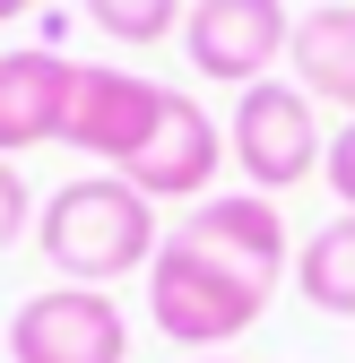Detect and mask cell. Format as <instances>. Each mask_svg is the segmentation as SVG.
<instances>
[{"instance_id": "cell-1", "label": "cell", "mask_w": 355, "mask_h": 363, "mask_svg": "<svg viewBox=\"0 0 355 363\" xmlns=\"http://www.w3.org/2000/svg\"><path fill=\"white\" fill-rule=\"evenodd\" d=\"M35 242H43V259H53L70 286L104 294L113 277L148 268L165 234H156V199H139L121 173H78V182H61V191L43 199Z\"/></svg>"}, {"instance_id": "cell-2", "label": "cell", "mask_w": 355, "mask_h": 363, "mask_svg": "<svg viewBox=\"0 0 355 363\" xmlns=\"http://www.w3.org/2000/svg\"><path fill=\"white\" fill-rule=\"evenodd\" d=\"M269 286L278 277H260V268L208 251L191 234H165L156 259H148V320L173 346H226V337H243L269 311Z\"/></svg>"}, {"instance_id": "cell-3", "label": "cell", "mask_w": 355, "mask_h": 363, "mask_svg": "<svg viewBox=\"0 0 355 363\" xmlns=\"http://www.w3.org/2000/svg\"><path fill=\"white\" fill-rule=\"evenodd\" d=\"M226 156L243 164V182H251L260 199H269V191H295V182L329 156L321 121H312V96L286 86V78L243 86V104H234V121H226Z\"/></svg>"}, {"instance_id": "cell-4", "label": "cell", "mask_w": 355, "mask_h": 363, "mask_svg": "<svg viewBox=\"0 0 355 363\" xmlns=\"http://www.w3.org/2000/svg\"><path fill=\"white\" fill-rule=\"evenodd\" d=\"M165 104H173V86H156V78H139V69H104V61L87 69V61H78L70 121H61V147H78V156H96L104 173H121L130 156L156 139Z\"/></svg>"}, {"instance_id": "cell-5", "label": "cell", "mask_w": 355, "mask_h": 363, "mask_svg": "<svg viewBox=\"0 0 355 363\" xmlns=\"http://www.w3.org/2000/svg\"><path fill=\"white\" fill-rule=\"evenodd\" d=\"M286 43H295L286 0H191L182 9V52L217 86H260L286 61Z\"/></svg>"}, {"instance_id": "cell-6", "label": "cell", "mask_w": 355, "mask_h": 363, "mask_svg": "<svg viewBox=\"0 0 355 363\" xmlns=\"http://www.w3.org/2000/svg\"><path fill=\"white\" fill-rule=\"evenodd\" d=\"M9 363H130V320L96 286H53L9 311Z\"/></svg>"}, {"instance_id": "cell-7", "label": "cell", "mask_w": 355, "mask_h": 363, "mask_svg": "<svg viewBox=\"0 0 355 363\" xmlns=\"http://www.w3.org/2000/svg\"><path fill=\"white\" fill-rule=\"evenodd\" d=\"M217 164H226V130H217L191 96H173L165 121H156V139L121 164V182H130L139 199H191V208H200L208 182H217Z\"/></svg>"}, {"instance_id": "cell-8", "label": "cell", "mask_w": 355, "mask_h": 363, "mask_svg": "<svg viewBox=\"0 0 355 363\" xmlns=\"http://www.w3.org/2000/svg\"><path fill=\"white\" fill-rule=\"evenodd\" d=\"M70 86H78V61H61V52H0V156L61 139Z\"/></svg>"}, {"instance_id": "cell-9", "label": "cell", "mask_w": 355, "mask_h": 363, "mask_svg": "<svg viewBox=\"0 0 355 363\" xmlns=\"http://www.w3.org/2000/svg\"><path fill=\"white\" fill-rule=\"evenodd\" d=\"M173 234L226 251V259L260 268V277H278V268H286V216H278V199H260V191H208Z\"/></svg>"}, {"instance_id": "cell-10", "label": "cell", "mask_w": 355, "mask_h": 363, "mask_svg": "<svg viewBox=\"0 0 355 363\" xmlns=\"http://www.w3.org/2000/svg\"><path fill=\"white\" fill-rule=\"evenodd\" d=\"M286 61H295V86L312 104L355 113V0H338V9H303Z\"/></svg>"}, {"instance_id": "cell-11", "label": "cell", "mask_w": 355, "mask_h": 363, "mask_svg": "<svg viewBox=\"0 0 355 363\" xmlns=\"http://www.w3.org/2000/svg\"><path fill=\"white\" fill-rule=\"evenodd\" d=\"M295 286L312 311H329V320H355V216H329L312 242L295 251Z\"/></svg>"}, {"instance_id": "cell-12", "label": "cell", "mask_w": 355, "mask_h": 363, "mask_svg": "<svg viewBox=\"0 0 355 363\" xmlns=\"http://www.w3.org/2000/svg\"><path fill=\"white\" fill-rule=\"evenodd\" d=\"M78 9L113 43H165L173 26H182V0H78Z\"/></svg>"}, {"instance_id": "cell-13", "label": "cell", "mask_w": 355, "mask_h": 363, "mask_svg": "<svg viewBox=\"0 0 355 363\" xmlns=\"http://www.w3.org/2000/svg\"><path fill=\"white\" fill-rule=\"evenodd\" d=\"M26 225H35V199H26V173H18L9 156H0V251H9V242L26 234Z\"/></svg>"}, {"instance_id": "cell-14", "label": "cell", "mask_w": 355, "mask_h": 363, "mask_svg": "<svg viewBox=\"0 0 355 363\" xmlns=\"http://www.w3.org/2000/svg\"><path fill=\"white\" fill-rule=\"evenodd\" d=\"M321 173H329V191L346 199V216H355V121H346L338 139H329V156H321Z\"/></svg>"}, {"instance_id": "cell-15", "label": "cell", "mask_w": 355, "mask_h": 363, "mask_svg": "<svg viewBox=\"0 0 355 363\" xmlns=\"http://www.w3.org/2000/svg\"><path fill=\"white\" fill-rule=\"evenodd\" d=\"M26 9H35V0H0V26H9V18H26Z\"/></svg>"}, {"instance_id": "cell-16", "label": "cell", "mask_w": 355, "mask_h": 363, "mask_svg": "<svg viewBox=\"0 0 355 363\" xmlns=\"http://www.w3.org/2000/svg\"><path fill=\"white\" fill-rule=\"evenodd\" d=\"M200 363H226V354H200Z\"/></svg>"}]
</instances>
